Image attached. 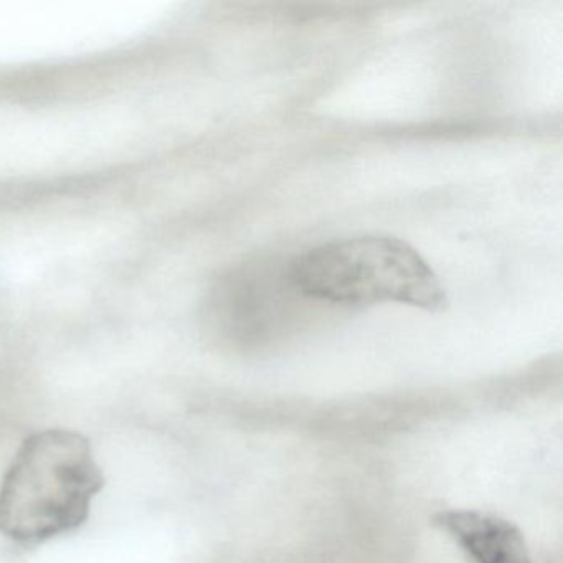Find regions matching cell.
Returning <instances> with one entry per match:
<instances>
[{
  "label": "cell",
  "mask_w": 563,
  "mask_h": 563,
  "mask_svg": "<svg viewBox=\"0 0 563 563\" xmlns=\"http://www.w3.org/2000/svg\"><path fill=\"white\" fill-rule=\"evenodd\" d=\"M305 298L328 305L398 302L443 311L446 289L423 256L404 240L365 235L316 246L289 263Z\"/></svg>",
  "instance_id": "7a4b0ae2"
},
{
  "label": "cell",
  "mask_w": 563,
  "mask_h": 563,
  "mask_svg": "<svg viewBox=\"0 0 563 563\" xmlns=\"http://www.w3.org/2000/svg\"><path fill=\"white\" fill-rule=\"evenodd\" d=\"M306 299L292 283L289 263H243L210 286L202 302V321L216 338L253 341L289 324L296 312L306 311Z\"/></svg>",
  "instance_id": "3957f363"
},
{
  "label": "cell",
  "mask_w": 563,
  "mask_h": 563,
  "mask_svg": "<svg viewBox=\"0 0 563 563\" xmlns=\"http://www.w3.org/2000/svg\"><path fill=\"white\" fill-rule=\"evenodd\" d=\"M434 523L474 563H532L522 532L509 520L479 510H444Z\"/></svg>",
  "instance_id": "277c9868"
},
{
  "label": "cell",
  "mask_w": 563,
  "mask_h": 563,
  "mask_svg": "<svg viewBox=\"0 0 563 563\" xmlns=\"http://www.w3.org/2000/svg\"><path fill=\"white\" fill-rule=\"evenodd\" d=\"M104 487L90 440L71 430L25 438L0 483V533L37 545L80 529Z\"/></svg>",
  "instance_id": "6da1fadb"
}]
</instances>
